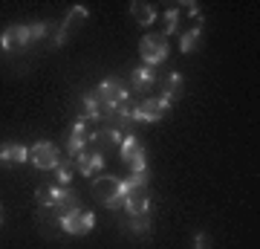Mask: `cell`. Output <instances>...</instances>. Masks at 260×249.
Wrapping results in <instances>:
<instances>
[{
    "label": "cell",
    "mask_w": 260,
    "mask_h": 249,
    "mask_svg": "<svg viewBox=\"0 0 260 249\" xmlns=\"http://www.w3.org/2000/svg\"><path fill=\"white\" fill-rule=\"evenodd\" d=\"M179 26V6H171V9L165 12V18H162V38L174 35Z\"/></svg>",
    "instance_id": "ac0fdd59"
},
{
    "label": "cell",
    "mask_w": 260,
    "mask_h": 249,
    "mask_svg": "<svg viewBox=\"0 0 260 249\" xmlns=\"http://www.w3.org/2000/svg\"><path fill=\"white\" fill-rule=\"evenodd\" d=\"M130 165V171H133V174H145V171H148V162H145V154H139V157H133L127 162Z\"/></svg>",
    "instance_id": "603a6c76"
},
{
    "label": "cell",
    "mask_w": 260,
    "mask_h": 249,
    "mask_svg": "<svg viewBox=\"0 0 260 249\" xmlns=\"http://www.w3.org/2000/svg\"><path fill=\"white\" fill-rule=\"evenodd\" d=\"M49 209H55L58 220H61L64 214H70L73 209H78V197H75V191H70V188L55 185V188H49Z\"/></svg>",
    "instance_id": "8992f818"
},
{
    "label": "cell",
    "mask_w": 260,
    "mask_h": 249,
    "mask_svg": "<svg viewBox=\"0 0 260 249\" xmlns=\"http://www.w3.org/2000/svg\"><path fill=\"white\" fill-rule=\"evenodd\" d=\"M0 223H3V209H0Z\"/></svg>",
    "instance_id": "4316f807"
},
{
    "label": "cell",
    "mask_w": 260,
    "mask_h": 249,
    "mask_svg": "<svg viewBox=\"0 0 260 249\" xmlns=\"http://www.w3.org/2000/svg\"><path fill=\"white\" fill-rule=\"evenodd\" d=\"M87 15H90V12H87V6H81V3H78V6H73V9L67 12V20L61 23V29L55 32V41H52V44H55V46H64V44H67V32H70L73 26H78V23H81Z\"/></svg>",
    "instance_id": "8fae6325"
},
{
    "label": "cell",
    "mask_w": 260,
    "mask_h": 249,
    "mask_svg": "<svg viewBox=\"0 0 260 249\" xmlns=\"http://www.w3.org/2000/svg\"><path fill=\"white\" fill-rule=\"evenodd\" d=\"M32 44V38H29V26H9L3 35H0V49H15V46H26Z\"/></svg>",
    "instance_id": "7c38bea8"
},
{
    "label": "cell",
    "mask_w": 260,
    "mask_h": 249,
    "mask_svg": "<svg viewBox=\"0 0 260 249\" xmlns=\"http://www.w3.org/2000/svg\"><path fill=\"white\" fill-rule=\"evenodd\" d=\"M200 35H203V23H194V26H191V32H182L179 49H182V52H191V49L197 46V41H200Z\"/></svg>",
    "instance_id": "d6986e66"
},
{
    "label": "cell",
    "mask_w": 260,
    "mask_h": 249,
    "mask_svg": "<svg viewBox=\"0 0 260 249\" xmlns=\"http://www.w3.org/2000/svg\"><path fill=\"white\" fill-rule=\"evenodd\" d=\"M194 249H211V238L205 232H197L194 235Z\"/></svg>",
    "instance_id": "cb8c5ba5"
},
{
    "label": "cell",
    "mask_w": 260,
    "mask_h": 249,
    "mask_svg": "<svg viewBox=\"0 0 260 249\" xmlns=\"http://www.w3.org/2000/svg\"><path fill=\"white\" fill-rule=\"evenodd\" d=\"M75 165H78V171H81L84 177H95L104 168V154L102 151H81V154L75 157Z\"/></svg>",
    "instance_id": "30bf717a"
},
{
    "label": "cell",
    "mask_w": 260,
    "mask_h": 249,
    "mask_svg": "<svg viewBox=\"0 0 260 249\" xmlns=\"http://www.w3.org/2000/svg\"><path fill=\"white\" fill-rule=\"evenodd\" d=\"M93 226H95V214L87 212V209H73L70 214L61 217V229L70 232V235H87Z\"/></svg>",
    "instance_id": "5b68a950"
},
{
    "label": "cell",
    "mask_w": 260,
    "mask_h": 249,
    "mask_svg": "<svg viewBox=\"0 0 260 249\" xmlns=\"http://www.w3.org/2000/svg\"><path fill=\"white\" fill-rule=\"evenodd\" d=\"M99 102L104 104V107H121V104L130 99V93L127 87L119 81V78H104L102 84H99Z\"/></svg>",
    "instance_id": "3957f363"
},
{
    "label": "cell",
    "mask_w": 260,
    "mask_h": 249,
    "mask_svg": "<svg viewBox=\"0 0 260 249\" xmlns=\"http://www.w3.org/2000/svg\"><path fill=\"white\" fill-rule=\"evenodd\" d=\"M124 212L130 217H145L150 214V197H148V188H133L124 200Z\"/></svg>",
    "instance_id": "52a82bcc"
},
{
    "label": "cell",
    "mask_w": 260,
    "mask_h": 249,
    "mask_svg": "<svg viewBox=\"0 0 260 249\" xmlns=\"http://www.w3.org/2000/svg\"><path fill=\"white\" fill-rule=\"evenodd\" d=\"M55 171H58V185H61V188H70V180H73V168L67 165L64 159H61V162L55 165Z\"/></svg>",
    "instance_id": "44dd1931"
},
{
    "label": "cell",
    "mask_w": 260,
    "mask_h": 249,
    "mask_svg": "<svg viewBox=\"0 0 260 249\" xmlns=\"http://www.w3.org/2000/svg\"><path fill=\"white\" fill-rule=\"evenodd\" d=\"M165 113L168 110L162 107V102H159V99H145L142 104H136V107H133V113H130V116H133V122H159Z\"/></svg>",
    "instance_id": "ba28073f"
},
{
    "label": "cell",
    "mask_w": 260,
    "mask_h": 249,
    "mask_svg": "<svg viewBox=\"0 0 260 249\" xmlns=\"http://www.w3.org/2000/svg\"><path fill=\"white\" fill-rule=\"evenodd\" d=\"M104 116V104L99 102V96H84V113H81V119L84 122H90V119H102Z\"/></svg>",
    "instance_id": "2e32d148"
},
{
    "label": "cell",
    "mask_w": 260,
    "mask_h": 249,
    "mask_svg": "<svg viewBox=\"0 0 260 249\" xmlns=\"http://www.w3.org/2000/svg\"><path fill=\"white\" fill-rule=\"evenodd\" d=\"M130 232H136V235H148L150 232V214H145V217H130Z\"/></svg>",
    "instance_id": "ffe728a7"
},
{
    "label": "cell",
    "mask_w": 260,
    "mask_h": 249,
    "mask_svg": "<svg viewBox=\"0 0 260 249\" xmlns=\"http://www.w3.org/2000/svg\"><path fill=\"white\" fill-rule=\"evenodd\" d=\"M47 35H49L47 23H32V26H29V38H32V41H41V38H47Z\"/></svg>",
    "instance_id": "7402d4cb"
},
{
    "label": "cell",
    "mask_w": 260,
    "mask_h": 249,
    "mask_svg": "<svg viewBox=\"0 0 260 249\" xmlns=\"http://www.w3.org/2000/svg\"><path fill=\"white\" fill-rule=\"evenodd\" d=\"M153 81H156V67L142 64L139 70H133V73H130V84H133L136 90H142V93H148L150 87H153Z\"/></svg>",
    "instance_id": "4fadbf2b"
},
{
    "label": "cell",
    "mask_w": 260,
    "mask_h": 249,
    "mask_svg": "<svg viewBox=\"0 0 260 249\" xmlns=\"http://www.w3.org/2000/svg\"><path fill=\"white\" fill-rule=\"evenodd\" d=\"M130 12H133V18L139 20L142 26H150L153 20H156V9L145 3V0H136V3H130Z\"/></svg>",
    "instance_id": "9a60e30c"
},
{
    "label": "cell",
    "mask_w": 260,
    "mask_h": 249,
    "mask_svg": "<svg viewBox=\"0 0 260 249\" xmlns=\"http://www.w3.org/2000/svg\"><path fill=\"white\" fill-rule=\"evenodd\" d=\"M87 145H90V133H87V122L78 119L73 125V133H70V142H67V154L70 157H78L81 151H87Z\"/></svg>",
    "instance_id": "9c48e42d"
},
{
    "label": "cell",
    "mask_w": 260,
    "mask_h": 249,
    "mask_svg": "<svg viewBox=\"0 0 260 249\" xmlns=\"http://www.w3.org/2000/svg\"><path fill=\"white\" fill-rule=\"evenodd\" d=\"M119 154H121V159H124V162H130L133 157H139V154H145V148L139 145V139H136L133 133H130V136H124V139H121Z\"/></svg>",
    "instance_id": "e0dca14e"
},
{
    "label": "cell",
    "mask_w": 260,
    "mask_h": 249,
    "mask_svg": "<svg viewBox=\"0 0 260 249\" xmlns=\"http://www.w3.org/2000/svg\"><path fill=\"white\" fill-rule=\"evenodd\" d=\"M0 159H3V162H26L29 148L18 145V142H6V145H0Z\"/></svg>",
    "instance_id": "5bb4252c"
},
{
    "label": "cell",
    "mask_w": 260,
    "mask_h": 249,
    "mask_svg": "<svg viewBox=\"0 0 260 249\" xmlns=\"http://www.w3.org/2000/svg\"><path fill=\"white\" fill-rule=\"evenodd\" d=\"M139 52H142V61L148 67H159L168 58V41L162 35H145Z\"/></svg>",
    "instance_id": "277c9868"
},
{
    "label": "cell",
    "mask_w": 260,
    "mask_h": 249,
    "mask_svg": "<svg viewBox=\"0 0 260 249\" xmlns=\"http://www.w3.org/2000/svg\"><path fill=\"white\" fill-rule=\"evenodd\" d=\"M29 162L35 168H41V171H52V168L61 162V151H58L52 142H35V145L29 148Z\"/></svg>",
    "instance_id": "7a4b0ae2"
},
{
    "label": "cell",
    "mask_w": 260,
    "mask_h": 249,
    "mask_svg": "<svg viewBox=\"0 0 260 249\" xmlns=\"http://www.w3.org/2000/svg\"><path fill=\"white\" fill-rule=\"evenodd\" d=\"M93 194H95V200L104 203L107 209H124V200H127V194L121 191L119 177H95Z\"/></svg>",
    "instance_id": "6da1fadb"
},
{
    "label": "cell",
    "mask_w": 260,
    "mask_h": 249,
    "mask_svg": "<svg viewBox=\"0 0 260 249\" xmlns=\"http://www.w3.org/2000/svg\"><path fill=\"white\" fill-rule=\"evenodd\" d=\"M168 90H182V75H179V73L168 75Z\"/></svg>",
    "instance_id": "d4e9b609"
},
{
    "label": "cell",
    "mask_w": 260,
    "mask_h": 249,
    "mask_svg": "<svg viewBox=\"0 0 260 249\" xmlns=\"http://www.w3.org/2000/svg\"><path fill=\"white\" fill-rule=\"evenodd\" d=\"M35 197H38V203L41 206H49V188L47 185H41V188L35 191Z\"/></svg>",
    "instance_id": "484cf974"
}]
</instances>
